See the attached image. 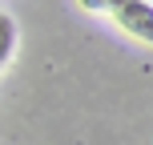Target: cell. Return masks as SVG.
Masks as SVG:
<instances>
[{
  "label": "cell",
  "instance_id": "1",
  "mask_svg": "<svg viewBox=\"0 0 153 145\" xmlns=\"http://www.w3.org/2000/svg\"><path fill=\"white\" fill-rule=\"evenodd\" d=\"M109 12H113L117 28H125L129 36L153 45V4H145V0H121V4H109Z\"/></svg>",
  "mask_w": 153,
  "mask_h": 145
},
{
  "label": "cell",
  "instance_id": "2",
  "mask_svg": "<svg viewBox=\"0 0 153 145\" xmlns=\"http://www.w3.org/2000/svg\"><path fill=\"white\" fill-rule=\"evenodd\" d=\"M12 53H16V20L8 12H0V69L12 61Z\"/></svg>",
  "mask_w": 153,
  "mask_h": 145
}]
</instances>
